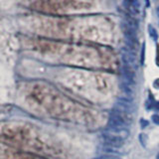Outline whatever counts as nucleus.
<instances>
[{
    "label": "nucleus",
    "instance_id": "f257e3e1",
    "mask_svg": "<svg viewBox=\"0 0 159 159\" xmlns=\"http://www.w3.org/2000/svg\"><path fill=\"white\" fill-rule=\"evenodd\" d=\"M101 140L102 144L107 147H111V148H116L120 149L123 147L124 143H125V139L119 137L113 133H111L107 130H104L101 134Z\"/></svg>",
    "mask_w": 159,
    "mask_h": 159
},
{
    "label": "nucleus",
    "instance_id": "f03ea898",
    "mask_svg": "<svg viewBox=\"0 0 159 159\" xmlns=\"http://www.w3.org/2000/svg\"><path fill=\"white\" fill-rule=\"evenodd\" d=\"M120 89L122 93L125 94L126 98L133 99V97L135 96V89H134L133 86L126 82H123L120 84Z\"/></svg>",
    "mask_w": 159,
    "mask_h": 159
},
{
    "label": "nucleus",
    "instance_id": "7ed1b4c3",
    "mask_svg": "<svg viewBox=\"0 0 159 159\" xmlns=\"http://www.w3.org/2000/svg\"><path fill=\"white\" fill-rule=\"evenodd\" d=\"M93 159H121V157L117 156V155H113V154L103 153V154H102V155H99L98 157H94Z\"/></svg>",
    "mask_w": 159,
    "mask_h": 159
},
{
    "label": "nucleus",
    "instance_id": "20e7f679",
    "mask_svg": "<svg viewBox=\"0 0 159 159\" xmlns=\"http://www.w3.org/2000/svg\"><path fill=\"white\" fill-rule=\"evenodd\" d=\"M151 120L156 125H159V113H154L151 116Z\"/></svg>",
    "mask_w": 159,
    "mask_h": 159
},
{
    "label": "nucleus",
    "instance_id": "39448f33",
    "mask_svg": "<svg viewBox=\"0 0 159 159\" xmlns=\"http://www.w3.org/2000/svg\"><path fill=\"white\" fill-rule=\"evenodd\" d=\"M148 124V122L145 120V119H141V122H140V126L142 127V128H144L146 125Z\"/></svg>",
    "mask_w": 159,
    "mask_h": 159
},
{
    "label": "nucleus",
    "instance_id": "423d86ee",
    "mask_svg": "<svg viewBox=\"0 0 159 159\" xmlns=\"http://www.w3.org/2000/svg\"><path fill=\"white\" fill-rule=\"evenodd\" d=\"M156 159H159V152H158V154L156 155Z\"/></svg>",
    "mask_w": 159,
    "mask_h": 159
}]
</instances>
